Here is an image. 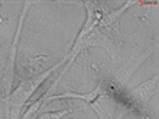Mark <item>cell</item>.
Masks as SVG:
<instances>
[{"mask_svg": "<svg viewBox=\"0 0 159 119\" xmlns=\"http://www.w3.org/2000/svg\"><path fill=\"white\" fill-rule=\"evenodd\" d=\"M67 60H70V54H68L67 57L64 60H61L58 64H55L52 68H49V70H46L45 73H41V74H38V76H35L34 79H30V80H26V81H23L19 87H17L15 92H13L10 96L7 98V100H9V103H10V107H13L15 111H19L23 105H25L28 100H29V98L32 96V94L38 90V87L43 83V81L48 79V77L52 74V73L57 70L58 67H61Z\"/></svg>", "mask_w": 159, "mask_h": 119, "instance_id": "6da1fadb", "label": "cell"}, {"mask_svg": "<svg viewBox=\"0 0 159 119\" xmlns=\"http://www.w3.org/2000/svg\"><path fill=\"white\" fill-rule=\"evenodd\" d=\"M30 6V2H26L25 3V9L20 15V19H19V25H17L16 29V35H15V39H13V45L10 48V55L7 60V65H6V71H4V90H6V98L10 96V92H12V84H13V73H15V57H16V48L17 44H19V36H20V31H22V25H23V21H25L26 12Z\"/></svg>", "mask_w": 159, "mask_h": 119, "instance_id": "7a4b0ae2", "label": "cell"}, {"mask_svg": "<svg viewBox=\"0 0 159 119\" xmlns=\"http://www.w3.org/2000/svg\"><path fill=\"white\" fill-rule=\"evenodd\" d=\"M91 105L100 119H116V105L111 99L98 96Z\"/></svg>", "mask_w": 159, "mask_h": 119, "instance_id": "3957f363", "label": "cell"}, {"mask_svg": "<svg viewBox=\"0 0 159 119\" xmlns=\"http://www.w3.org/2000/svg\"><path fill=\"white\" fill-rule=\"evenodd\" d=\"M156 89H158V76H155L152 80L146 81V83L140 84L139 87H136V89H133L130 92V96L136 98L138 100L146 102V100L151 99L152 94L156 92Z\"/></svg>", "mask_w": 159, "mask_h": 119, "instance_id": "277c9868", "label": "cell"}, {"mask_svg": "<svg viewBox=\"0 0 159 119\" xmlns=\"http://www.w3.org/2000/svg\"><path fill=\"white\" fill-rule=\"evenodd\" d=\"M100 90H101V86H97L96 89L93 90V92H90V93H70V92H67V93H62V94H57V96H51V98H43L45 99V103L49 102V100H54V99H65V98H74V99H81V100H85V102L91 103L94 102L97 98H98V94H100Z\"/></svg>", "mask_w": 159, "mask_h": 119, "instance_id": "5b68a950", "label": "cell"}, {"mask_svg": "<svg viewBox=\"0 0 159 119\" xmlns=\"http://www.w3.org/2000/svg\"><path fill=\"white\" fill-rule=\"evenodd\" d=\"M151 52H152V51H146L142 57H140V58L134 61V64L132 65V67L126 68V70H120V71H119V80H120V84H121V86H125V84H126V81L129 80L130 76H132V74H133V73L136 71V68H138L139 65H140V63H142L143 60H146L148 57L151 55Z\"/></svg>", "mask_w": 159, "mask_h": 119, "instance_id": "8992f818", "label": "cell"}, {"mask_svg": "<svg viewBox=\"0 0 159 119\" xmlns=\"http://www.w3.org/2000/svg\"><path fill=\"white\" fill-rule=\"evenodd\" d=\"M134 3H138L136 0H132V2H127V3L123 6V7H120V9H117L116 12H111V13H109V15H106V16H101V19H100V22H98V28H101V26H109V25H111L116 19L119 17V15H121V13L125 12L126 9H129L132 4H134Z\"/></svg>", "mask_w": 159, "mask_h": 119, "instance_id": "52a82bcc", "label": "cell"}, {"mask_svg": "<svg viewBox=\"0 0 159 119\" xmlns=\"http://www.w3.org/2000/svg\"><path fill=\"white\" fill-rule=\"evenodd\" d=\"M70 113V109L65 111H59V112H48V113H42L41 116H38V119H61L64 116Z\"/></svg>", "mask_w": 159, "mask_h": 119, "instance_id": "ba28073f", "label": "cell"}]
</instances>
